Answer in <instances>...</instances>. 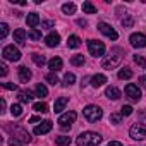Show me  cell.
<instances>
[{
    "label": "cell",
    "mask_w": 146,
    "mask_h": 146,
    "mask_svg": "<svg viewBox=\"0 0 146 146\" xmlns=\"http://www.w3.org/2000/svg\"><path fill=\"white\" fill-rule=\"evenodd\" d=\"M76 143H78V146H98L102 143V136L96 134V132L88 131V132L79 134L78 139H76Z\"/></svg>",
    "instance_id": "cell-1"
},
{
    "label": "cell",
    "mask_w": 146,
    "mask_h": 146,
    "mask_svg": "<svg viewBox=\"0 0 146 146\" xmlns=\"http://www.w3.org/2000/svg\"><path fill=\"white\" fill-rule=\"evenodd\" d=\"M122 53H124V52H122L120 48H113V50L110 52V55L103 58L102 67H103V69H113V67H117V65L120 64V60H122Z\"/></svg>",
    "instance_id": "cell-2"
},
{
    "label": "cell",
    "mask_w": 146,
    "mask_h": 146,
    "mask_svg": "<svg viewBox=\"0 0 146 146\" xmlns=\"http://www.w3.org/2000/svg\"><path fill=\"white\" fill-rule=\"evenodd\" d=\"M7 131L12 134V139H17L19 143H23V144H26V143H29L31 141V136H29V132L28 131H24L23 127H17V125H7Z\"/></svg>",
    "instance_id": "cell-3"
},
{
    "label": "cell",
    "mask_w": 146,
    "mask_h": 146,
    "mask_svg": "<svg viewBox=\"0 0 146 146\" xmlns=\"http://www.w3.org/2000/svg\"><path fill=\"white\" fill-rule=\"evenodd\" d=\"M83 115L86 117V120H88V122H96V120H100V119H102L103 112H102V108H100V107H96V105H88V107H84Z\"/></svg>",
    "instance_id": "cell-4"
},
{
    "label": "cell",
    "mask_w": 146,
    "mask_h": 146,
    "mask_svg": "<svg viewBox=\"0 0 146 146\" xmlns=\"http://www.w3.org/2000/svg\"><path fill=\"white\" fill-rule=\"evenodd\" d=\"M88 50L95 58L105 55V45L102 41H98V40H88Z\"/></svg>",
    "instance_id": "cell-5"
},
{
    "label": "cell",
    "mask_w": 146,
    "mask_h": 146,
    "mask_svg": "<svg viewBox=\"0 0 146 146\" xmlns=\"http://www.w3.org/2000/svg\"><path fill=\"white\" fill-rule=\"evenodd\" d=\"M76 119H78V113L76 112H67V113H62L60 117H58V125L65 131V129H70V125L76 122Z\"/></svg>",
    "instance_id": "cell-6"
},
{
    "label": "cell",
    "mask_w": 146,
    "mask_h": 146,
    "mask_svg": "<svg viewBox=\"0 0 146 146\" xmlns=\"http://www.w3.org/2000/svg\"><path fill=\"white\" fill-rule=\"evenodd\" d=\"M2 57H4L5 60L17 62V60L21 58V52H19L14 45H7V46H4V50H2Z\"/></svg>",
    "instance_id": "cell-7"
},
{
    "label": "cell",
    "mask_w": 146,
    "mask_h": 146,
    "mask_svg": "<svg viewBox=\"0 0 146 146\" xmlns=\"http://www.w3.org/2000/svg\"><path fill=\"white\" fill-rule=\"evenodd\" d=\"M129 134H131V137H132V139L141 141V139H144V137H146V125H144V124H137V122H136V124L131 127Z\"/></svg>",
    "instance_id": "cell-8"
},
{
    "label": "cell",
    "mask_w": 146,
    "mask_h": 146,
    "mask_svg": "<svg viewBox=\"0 0 146 146\" xmlns=\"http://www.w3.org/2000/svg\"><path fill=\"white\" fill-rule=\"evenodd\" d=\"M98 29H100L102 35H105V36L110 38V40H117V38H119L117 31H115L110 24H107V23H100V24H98Z\"/></svg>",
    "instance_id": "cell-9"
},
{
    "label": "cell",
    "mask_w": 146,
    "mask_h": 146,
    "mask_svg": "<svg viewBox=\"0 0 146 146\" xmlns=\"http://www.w3.org/2000/svg\"><path fill=\"white\" fill-rule=\"evenodd\" d=\"M125 95H127V98H131L132 102H139L141 100V90L136 86V84H127L125 86Z\"/></svg>",
    "instance_id": "cell-10"
},
{
    "label": "cell",
    "mask_w": 146,
    "mask_h": 146,
    "mask_svg": "<svg viewBox=\"0 0 146 146\" xmlns=\"http://www.w3.org/2000/svg\"><path fill=\"white\" fill-rule=\"evenodd\" d=\"M129 41H131V45H132L134 48H144V46H146V36H144L143 33H134V35H131Z\"/></svg>",
    "instance_id": "cell-11"
},
{
    "label": "cell",
    "mask_w": 146,
    "mask_h": 146,
    "mask_svg": "<svg viewBox=\"0 0 146 146\" xmlns=\"http://www.w3.org/2000/svg\"><path fill=\"white\" fill-rule=\"evenodd\" d=\"M50 131H52V122H50V120H45V122H41L40 125L35 127V134H36V136L46 134V132H50Z\"/></svg>",
    "instance_id": "cell-12"
},
{
    "label": "cell",
    "mask_w": 146,
    "mask_h": 146,
    "mask_svg": "<svg viewBox=\"0 0 146 146\" xmlns=\"http://www.w3.org/2000/svg\"><path fill=\"white\" fill-rule=\"evenodd\" d=\"M17 72H19V81H21V83H28V81L31 79V70H29L26 65H21V67L17 69Z\"/></svg>",
    "instance_id": "cell-13"
},
{
    "label": "cell",
    "mask_w": 146,
    "mask_h": 146,
    "mask_svg": "<svg viewBox=\"0 0 146 146\" xmlns=\"http://www.w3.org/2000/svg\"><path fill=\"white\" fill-rule=\"evenodd\" d=\"M62 65H64V62H62L60 57H53L52 60H48V69H50L52 72H58V70L62 69Z\"/></svg>",
    "instance_id": "cell-14"
},
{
    "label": "cell",
    "mask_w": 146,
    "mask_h": 146,
    "mask_svg": "<svg viewBox=\"0 0 146 146\" xmlns=\"http://www.w3.org/2000/svg\"><path fill=\"white\" fill-rule=\"evenodd\" d=\"M105 96H107L108 100H119V98L122 96V93H120L119 88H115V86H108L107 91H105Z\"/></svg>",
    "instance_id": "cell-15"
},
{
    "label": "cell",
    "mask_w": 146,
    "mask_h": 146,
    "mask_svg": "<svg viewBox=\"0 0 146 146\" xmlns=\"http://www.w3.org/2000/svg\"><path fill=\"white\" fill-rule=\"evenodd\" d=\"M45 43H46V46H50V48L57 46V45L60 43V36H58V33H50V35L45 38Z\"/></svg>",
    "instance_id": "cell-16"
},
{
    "label": "cell",
    "mask_w": 146,
    "mask_h": 146,
    "mask_svg": "<svg viewBox=\"0 0 146 146\" xmlns=\"http://www.w3.org/2000/svg\"><path fill=\"white\" fill-rule=\"evenodd\" d=\"M26 23H28V26H29L31 29H36V26L40 24V16H38L36 12H31V14H28Z\"/></svg>",
    "instance_id": "cell-17"
},
{
    "label": "cell",
    "mask_w": 146,
    "mask_h": 146,
    "mask_svg": "<svg viewBox=\"0 0 146 146\" xmlns=\"http://www.w3.org/2000/svg\"><path fill=\"white\" fill-rule=\"evenodd\" d=\"M90 81H91V86H93V88H100V86H103V84L107 83V78H105L103 74H95Z\"/></svg>",
    "instance_id": "cell-18"
},
{
    "label": "cell",
    "mask_w": 146,
    "mask_h": 146,
    "mask_svg": "<svg viewBox=\"0 0 146 146\" xmlns=\"http://www.w3.org/2000/svg\"><path fill=\"white\" fill-rule=\"evenodd\" d=\"M14 41L17 43V45H24L26 43V31L24 29H16L14 31Z\"/></svg>",
    "instance_id": "cell-19"
},
{
    "label": "cell",
    "mask_w": 146,
    "mask_h": 146,
    "mask_svg": "<svg viewBox=\"0 0 146 146\" xmlns=\"http://www.w3.org/2000/svg\"><path fill=\"white\" fill-rule=\"evenodd\" d=\"M67 102H69V100H67L65 96L57 98V100H55V103H53V110H55V113H60V112L64 110V107L67 105Z\"/></svg>",
    "instance_id": "cell-20"
},
{
    "label": "cell",
    "mask_w": 146,
    "mask_h": 146,
    "mask_svg": "<svg viewBox=\"0 0 146 146\" xmlns=\"http://www.w3.org/2000/svg\"><path fill=\"white\" fill-rule=\"evenodd\" d=\"M79 45H81L79 36H76V35H70V36H69V40H67V46H69V48H78Z\"/></svg>",
    "instance_id": "cell-21"
},
{
    "label": "cell",
    "mask_w": 146,
    "mask_h": 146,
    "mask_svg": "<svg viewBox=\"0 0 146 146\" xmlns=\"http://www.w3.org/2000/svg\"><path fill=\"white\" fill-rule=\"evenodd\" d=\"M35 93H36V96H40V98L48 96V90H46L45 84H36V86H35Z\"/></svg>",
    "instance_id": "cell-22"
},
{
    "label": "cell",
    "mask_w": 146,
    "mask_h": 146,
    "mask_svg": "<svg viewBox=\"0 0 146 146\" xmlns=\"http://www.w3.org/2000/svg\"><path fill=\"white\" fill-rule=\"evenodd\" d=\"M31 58H33V62H35L38 67H43V65L46 64V58H45V55H40V53H33V55H31Z\"/></svg>",
    "instance_id": "cell-23"
},
{
    "label": "cell",
    "mask_w": 146,
    "mask_h": 146,
    "mask_svg": "<svg viewBox=\"0 0 146 146\" xmlns=\"http://www.w3.org/2000/svg\"><path fill=\"white\" fill-rule=\"evenodd\" d=\"M70 143H72V139L69 136H58V137H55V144L57 146H69Z\"/></svg>",
    "instance_id": "cell-24"
},
{
    "label": "cell",
    "mask_w": 146,
    "mask_h": 146,
    "mask_svg": "<svg viewBox=\"0 0 146 146\" xmlns=\"http://www.w3.org/2000/svg\"><path fill=\"white\" fill-rule=\"evenodd\" d=\"M119 79H131L132 78V70L129 69V67H124V69H120L119 70Z\"/></svg>",
    "instance_id": "cell-25"
},
{
    "label": "cell",
    "mask_w": 146,
    "mask_h": 146,
    "mask_svg": "<svg viewBox=\"0 0 146 146\" xmlns=\"http://www.w3.org/2000/svg\"><path fill=\"white\" fill-rule=\"evenodd\" d=\"M83 12L84 14H96V7L86 0V2H83Z\"/></svg>",
    "instance_id": "cell-26"
},
{
    "label": "cell",
    "mask_w": 146,
    "mask_h": 146,
    "mask_svg": "<svg viewBox=\"0 0 146 146\" xmlns=\"http://www.w3.org/2000/svg\"><path fill=\"white\" fill-rule=\"evenodd\" d=\"M62 12H64V14H69V16L74 14V12H76V4H72V2L64 4V5H62Z\"/></svg>",
    "instance_id": "cell-27"
},
{
    "label": "cell",
    "mask_w": 146,
    "mask_h": 146,
    "mask_svg": "<svg viewBox=\"0 0 146 146\" xmlns=\"http://www.w3.org/2000/svg\"><path fill=\"white\" fill-rule=\"evenodd\" d=\"M19 100L23 103H29L33 100V93L31 91H19Z\"/></svg>",
    "instance_id": "cell-28"
},
{
    "label": "cell",
    "mask_w": 146,
    "mask_h": 146,
    "mask_svg": "<svg viewBox=\"0 0 146 146\" xmlns=\"http://www.w3.org/2000/svg\"><path fill=\"white\" fill-rule=\"evenodd\" d=\"M76 83V76L72 74V72H69V74L64 76V86H72Z\"/></svg>",
    "instance_id": "cell-29"
},
{
    "label": "cell",
    "mask_w": 146,
    "mask_h": 146,
    "mask_svg": "<svg viewBox=\"0 0 146 146\" xmlns=\"http://www.w3.org/2000/svg\"><path fill=\"white\" fill-rule=\"evenodd\" d=\"M45 81H46L48 84L55 86V84L58 83V78H57V74H55V72H50V74H46V76H45Z\"/></svg>",
    "instance_id": "cell-30"
},
{
    "label": "cell",
    "mask_w": 146,
    "mask_h": 146,
    "mask_svg": "<svg viewBox=\"0 0 146 146\" xmlns=\"http://www.w3.org/2000/svg\"><path fill=\"white\" fill-rule=\"evenodd\" d=\"M33 108H35L36 112H41V113L48 112V105H46L45 102H38V103H35V105H33Z\"/></svg>",
    "instance_id": "cell-31"
},
{
    "label": "cell",
    "mask_w": 146,
    "mask_h": 146,
    "mask_svg": "<svg viewBox=\"0 0 146 146\" xmlns=\"http://www.w3.org/2000/svg\"><path fill=\"white\" fill-rule=\"evenodd\" d=\"M70 64L72 65H84V57L83 55H72Z\"/></svg>",
    "instance_id": "cell-32"
},
{
    "label": "cell",
    "mask_w": 146,
    "mask_h": 146,
    "mask_svg": "<svg viewBox=\"0 0 146 146\" xmlns=\"http://www.w3.org/2000/svg\"><path fill=\"white\" fill-rule=\"evenodd\" d=\"M11 113H12V117H19V115L23 113V107H21L19 103H14V105L11 107Z\"/></svg>",
    "instance_id": "cell-33"
},
{
    "label": "cell",
    "mask_w": 146,
    "mask_h": 146,
    "mask_svg": "<svg viewBox=\"0 0 146 146\" xmlns=\"http://www.w3.org/2000/svg\"><path fill=\"white\" fill-rule=\"evenodd\" d=\"M120 23H122V26H124V28H131V26L134 24V19H132L131 16H125V17H122V21H120Z\"/></svg>",
    "instance_id": "cell-34"
},
{
    "label": "cell",
    "mask_w": 146,
    "mask_h": 146,
    "mask_svg": "<svg viewBox=\"0 0 146 146\" xmlns=\"http://www.w3.org/2000/svg\"><path fill=\"white\" fill-rule=\"evenodd\" d=\"M131 113H132V107H131V105H124V107L120 108V115H122V117H129Z\"/></svg>",
    "instance_id": "cell-35"
},
{
    "label": "cell",
    "mask_w": 146,
    "mask_h": 146,
    "mask_svg": "<svg viewBox=\"0 0 146 146\" xmlns=\"http://www.w3.org/2000/svg\"><path fill=\"white\" fill-rule=\"evenodd\" d=\"M134 62H136L139 67L146 69V58H144V57H141V55H136V57H134Z\"/></svg>",
    "instance_id": "cell-36"
},
{
    "label": "cell",
    "mask_w": 146,
    "mask_h": 146,
    "mask_svg": "<svg viewBox=\"0 0 146 146\" xmlns=\"http://www.w3.org/2000/svg\"><path fill=\"white\" fill-rule=\"evenodd\" d=\"M7 35H9V26L5 23H2L0 24V38H5Z\"/></svg>",
    "instance_id": "cell-37"
},
{
    "label": "cell",
    "mask_w": 146,
    "mask_h": 146,
    "mask_svg": "<svg viewBox=\"0 0 146 146\" xmlns=\"http://www.w3.org/2000/svg\"><path fill=\"white\" fill-rule=\"evenodd\" d=\"M29 38L36 41V40H40V38H41V33H40L38 29H31V31H29Z\"/></svg>",
    "instance_id": "cell-38"
},
{
    "label": "cell",
    "mask_w": 146,
    "mask_h": 146,
    "mask_svg": "<svg viewBox=\"0 0 146 146\" xmlns=\"http://www.w3.org/2000/svg\"><path fill=\"white\" fill-rule=\"evenodd\" d=\"M120 120H122V115L120 113H112L110 115V122L112 124H120Z\"/></svg>",
    "instance_id": "cell-39"
},
{
    "label": "cell",
    "mask_w": 146,
    "mask_h": 146,
    "mask_svg": "<svg viewBox=\"0 0 146 146\" xmlns=\"http://www.w3.org/2000/svg\"><path fill=\"white\" fill-rule=\"evenodd\" d=\"M2 86L5 90H11V91H16L17 90V84H14V83H2Z\"/></svg>",
    "instance_id": "cell-40"
},
{
    "label": "cell",
    "mask_w": 146,
    "mask_h": 146,
    "mask_svg": "<svg viewBox=\"0 0 146 146\" xmlns=\"http://www.w3.org/2000/svg\"><path fill=\"white\" fill-rule=\"evenodd\" d=\"M53 24H55L53 21H43L41 23V28L43 29H50V28H53Z\"/></svg>",
    "instance_id": "cell-41"
},
{
    "label": "cell",
    "mask_w": 146,
    "mask_h": 146,
    "mask_svg": "<svg viewBox=\"0 0 146 146\" xmlns=\"http://www.w3.org/2000/svg\"><path fill=\"white\" fill-rule=\"evenodd\" d=\"M0 76H7V65L5 64H0Z\"/></svg>",
    "instance_id": "cell-42"
},
{
    "label": "cell",
    "mask_w": 146,
    "mask_h": 146,
    "mask_svg": "<svg viewBox=\"0 0 146 146\" xmlns=\"http://www.w3.org/2000/svg\"><path fill=\"white\" fill-rule=\"evenodd\" d=\"M9 144H11V146H23V143H19L17 139H11V141H9Z\"/></svg>",
    "instance_id": "cell-43"
},
{
    "label": "cell",
    "mask_w": 146,
    "mask_h": 146,
    "mask_svg": "<svg viewBox=\"0 0 146 146\" xmlns=\"http://www.w3.org/2000/svg\"><path fill=\"white\" fill-rule=\"evenodd\" d=\"M5 107H7V103H5V100L2 98V100H0V108H2L0 112H5Z\"/></svg>",
    "instance_id": "cell-44"
},
{
    "label": "cell",
    "mask_w": 146,
    "mask_h": 146,
    "mask_svg": "<svg viewBox=\"0 0 146 146\" xmlns=\"http://www.w3.org/2000/svg\"><path fill=\"white\" fill-rule=\"evenodd\" d=\"M139 83H141V86L146 88V76H141V78H139Z\"/></svg>",
    "instance_id": "cell-45"
},
{
    "label": "cell",
    "mask_w": 146,
    "mask_h": 146,
    "mask_svg": "<svg viewBox=\"0 0 146 146\" xmlns=\"http://www.w3.org/2000/svg\"><path fill=\"white\" fill-rule=\"evenodd\" d=\"M108 146H122V143H119V141H110Z\"/></svg>",
    "instance_id": "cell-46"
},
{
    "label": "cell",
    "mask_w": 146,
    "mask_h": 146,
    "mask_svg": "<svg viewBox=\"0 0 146 146\" xmlns=\"http://www.w3.org/2000/svg\"><path fill=\"white\" fill-rule=\"evenodd\" d=\"M29 122H31V124H35V122H40V117H36V115H35V117H31V119H29Z\"/></svg>",
    "instance_id": "cell-47"
},
{
    "label": "cell",
    "mask_w": 146,
    "mask_h": 146,
    "mask_svg": "<svg viewBox=\"0 0 146 146\" xmlns=\"http://www.w3.org/2000/svg\"><path fill=\"white\" fill-rule=\"evenodd\" d=\"M78 24H79V26H88V23H86L84 19H79V21H78Z\"/></svg>",
    "instance_id": "cell-48"
}]
</instances>
